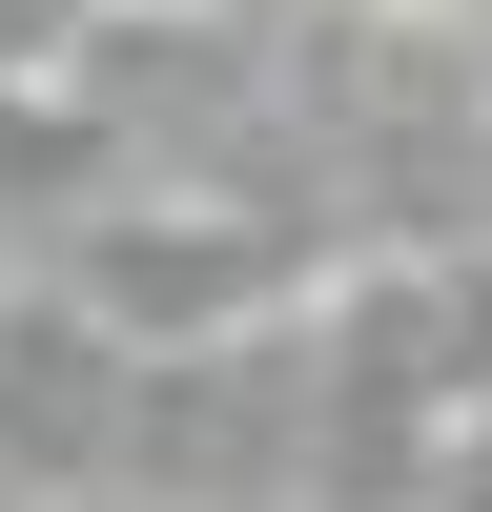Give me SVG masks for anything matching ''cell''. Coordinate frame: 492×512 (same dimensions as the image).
I'll use <instances>...</instances> for the list:
<instances>
[{
	"label": "cell",
	"mask_w": 492,
	"mask_h": 512,
	"mask_svg": "<svg viewBox=\"0 0 492 512\" xmlns=\"http://www.w3.org/2000/svg\"><path fill=\"white\" fill-rule=\"evenodd\" d=\"M62 512H144V492H62Z\"/></svg>",
	"instance_id": "277c9868"
},
{
	"label": "cell",
	"mask_w": 492,
	"mask_h": 512,
	"mask_svg": "<svg viewBox=\"0 0 492 512\" xmlns=\"http://www.w3.org/2000/svg\"><path fill=\"white\" fill-rule=\"evenodd\" d=\"M164 21H287V0H164Z\"/></svg>",
	"instance_id": "3957f363"
},
{
	"label": "cell",
	"mask_w": 492,
	"mask_h": 512,
	"mask_svg": "<svg viewBox=\"0 0 492 512\" xmlns=\"http://www.w3.org/2000/svg\"><path fill=\"white\" fill-rule=\"evenodd\" d=\"M0 472H21L41 512L123 472V349H103V328H82V308H62L41 267L0 287Z\"/></svg>",
	"instance_id": "7a4b0ae2"
},
{
	"label": "cell",
	"mask_w": 492,
	"mask_h": 512,
	"mask_svg": "<svg viewBox=\"0 0 492 512\" xmlns=\"http://www.w3.org/2000/svg\"><path fill=\"white\" fill-rule=\"evenodd\" d=\"M41 287H62L123 369H164V349H226V328L308 308L328 246H308V226H267V205H226V185H164V164H144L123 205H82V226L41 246Z\"/></svg>",
	"instance_id": "6da1fadb"
}]
</instances>
